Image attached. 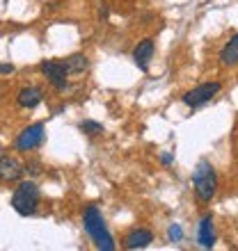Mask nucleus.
<instances>
[{
	"instance_id": "1",
	"label": "nucleus",
	"mask_w": 238,
	"mask_h": 251,
	"mask_svg": "<svg viewBox=\"0 0 238 251\" xmlns=\"http://www.w3.org/2000/svg\"><path fill=\"white\" fill-rule=\"evenodd\" d=\"M83 228L89 235V240L94 242V247L101 251H115L117 245H115V238L110 228L106 224V217L103 212L96 208V205H87L85 212H83Z\"/></svg>"
},
{
	"instance_id": "2",
	"label": "nucleus",
	"mask_w": 238,
	"mask_h": 251,
	"mask_svg": "<svg viewBox=\"0 0 238 251\" xmlns=\"http://www.w3.org/2000/svg\"><path fill=\"white\" fill-rule=\"evenodd\" d=\"M192 190L199 203H211L218 194V172L208 160H199L192 172Z\"/></svg>"
},
{
	"instance_id": "3",
	"label": "nucleus",
	"mask_w": 238,
	"mask_h": 251,
	"mask_svg": "<svg viewBox=\"0 0 238 251\" xmlns=\"http://www.w3.org/2000/svg\"><path fill=\"white\" fill-rule=\"evenodd\" d=\"M39 203H41V190L34 180H23V183H19V185L14 187L12 208L16 215L32 217L39 210Z\"/></svg>"
},
{
	"instance_id": "4",
	"label": "nucleus",
	"mask_w": 238,
	"mask_h": 251,
	"mask_svg": "<svg viewBox=\"0 0 238 251\" xmlns=\"http://www.w3.org/2000/svg\"><path fill=\"white\" fill-rule=\"evenodd\" d=\"M220 92H222V82H218V80H213V82H202V85L192 87L190 92H185L183 96H181V100H183V105H188L190 110H197V107L211 103Z\"/></svg>"
},
{
	"instance_id": "5",
	"label": "nucleus",
	"mask_w": 238,
	"mask_h": 251,
	"mask_svg": "<svg viewBox=\"0 0 238 251\" xmlns=\"http://www.w3.org/2000/svg\"><path fill=\"white\" fill-rule=\"evenodd\" d=\"M46 139V126L41 124H32V126H26L23 130L16 135L14 139V149L16 153H30V151H37Z\"/></svg>"
},
{
	"instance_id": "6",
	"label": "nucleus",
	"mask_w": 238,
	"mask_h": 251,
	"mask_svg": "<svg viewBox=\"0 0 238 251\" xmlns=\"http://www.w3.org/2000/svg\"><path fill=\"white\" fill-rule=\"evenodd\" d=\"M39 71L44 73V78H46L58 92H64L66 87H69V73H66V69H64V62L44 60L39 64Z\"/></svg>"
},
{
	"instance_id": "7",
	"label": "nucleus",
	"mask_w": 238,
	"mask_h": 251,
	"mask_svg": "<svg viewBox=\"0 0 238 251\" xmlns=\"http://www.w3.org/2000/svg\"><path fill=\"white\" fill-rule=\"evenodd\" d=\"M153 53H156V44H153L151 37H145L142 41H138V46L133 48V62L138 66L142 73L149 71V66H151V60H153Z\"/></svg>"
},
{
	"instance_id": "8",
	"label": "nucleus",
	"mask_w": 238,
	"mask_h": 251,
	"mask_svg": "<svg viewBox=\"0 0 238 251\" xmlns=\"http://www.w3.org/2000/svg\"><path fill=\"white\" fill-rule=\"evenodd\" d=\"M23 174L26 169L14 155H0V183H16Z\"/></svg>"
},
{
	"instance_id": "9",
	"label": "nucleus",
	"mask_w": 238,
	"mask_h": 251,
	"mask_svg": "<svg viewBox=\"0 0 238 251\" xmlns=\"http://www.w3.org/2000/svg\"><path fill=\"white\" fill-rule=\"evenodd\" d=\"M153 242V233L149 231V228H133V231H128L124 235V240H121V247L128 251L133 249H147V247Z\"/></svg>"
},
{
	"instance_id": "10",
	"label": "nucleus",
	"mask_w": 238,
	"mask_h": 251,
	"mask_svg": "<svg viewBox=\"0 0 238 251\" xmlns=\"http://www.w3.org/2000/svg\"><path fill=\"white\" fill-rule=\"evenodd\" d=\"M41 100H44V89L37 85L21 87L19 94H16V103L23 110H34L37 105H41Z\"/></svg>"
},
{
	"instance_id": "11",
	"label": "nucleus",
	"mask_w": 238,
	"mask_h": 251,
	"mask_svg": "<svg viewBox=\"0 0 238 251\" xmlns=\"http://www.w3.org/2000/svg\"><path fill=\"white\" fill-rule=\"evenodd\" d=\"M197 245L202 249H211L215 245V224H213V215L206 212L197 224Z\"/></svg>"
},
{
	"instance_id": "12",
	"label": "nucleus",
	"mask_w": 238,
	"mask_h": 251,
	"mask_svg": "<svg viewBox=\"0 0 238 251\" xmlns=\"http://www.w3.org/2000/svg\"><path fill=\"white\" fill-rule=\"evenodd\" d=\"M220 64L229 66V69L238 64V32L232 34L227 39V44L222 46V50H220Z\"/></svg>"
},
{
	"instance_id": "13",
	"label": "nucleus",
	"mask_w": 238,
	"mask_h": 251,
	"mask_svg": "<svg viewBox=\"0 0 238 251\" xmlns=\"http://www.w3.org/2000/svg\"><path fill=\"white\" fill-rule=\"evenodd\" d=\"M64 69L69 75H83V73L89 69V60H87V55L83 53H76V55H69V57H64Z\"/></svg>"
},
{
	"instance_id": "14",
	"label": "nucleus",
	"mask_w": 238,
	"mask_h": 251,
	"mask_svg": "<svg viewBox=\"0 0 238 251\" xmlns=\"http://www.w3.org/2000/svg\"><path fill=\"white\" fill-rule=\"evenodd\" d=\"M78 130L83 132V135H87V137H99V135H103V124H99V121L94 119H83L78 124Z\"/></svg>"
},
{
	"instance_id": "15",
	"label": "nucleus",
	"mask_w": 238,
	"mask_h": 251,
	"mask_svg": "<svg viewBox=\"0 0 238 251\" xmlns=\"http://www.w3.org/2000/svg\"><path fill=\"white\" fill-rule=\"evenodd\" d=\"M167 242H172V245L183 242V228H181V224H170L167 226Z\"/></svg>"
},
{
	"instance_id": "16",
	"label": "nucleus",
	"mask_w": 238,
	"mask_h": 251,
	"mask_svg": "<svg viewBox=\"0 0 238 251\" xmlns=\"http://www.w3.org/2000/svg\"><path fill=\"white\" fill-rule=\"evenodd\" d=\"M158 160H160V165L163 167H172L174 165V153L172 151H160Z\"/></svg>"
},
{
	"instance_id": "17",
	"label": "nucleus",
	"mask_w": 238,
	"mask_h": 251,
	"mask_svg": "<svg viewBox=\"0 0 238 251\" xmlns=\"http://www.w3.org/2000/svg\"><path fill=\"white\" fill-rule=\"evenodd\" d=\"M23 169H26V174H30V176H37V174H39V162H26Z\"/></svg>"
},
{
	"instance_id": "18",
	"label": "nucleus",
	"mask_w": 238,
	"mask_h": 251,
	"mask_svg": "<svg viewBox=\"0 0 238 251\" xmlns=\"http://www.w3.org/2000/svg\"><path fill=\"white\" fill-rule=\"evenodd\" d=\"M7 73H14V64H0V75H7Z\"/></svg>"
},
{
	"instance_id": "19",
	"label": "nucleus",
	"mask_w": 238,
	"mask_h": 251,
	"mask_svg": "<svg viewBox=\"0 0 238 251\" xmlns=\"http://www.w3.org/2000/svg\"><path fill=\"white\" fill-rule=\"evenodd\" d=\"M0 151H2V149H0Z\"/></svg>"
}]
</instances>
